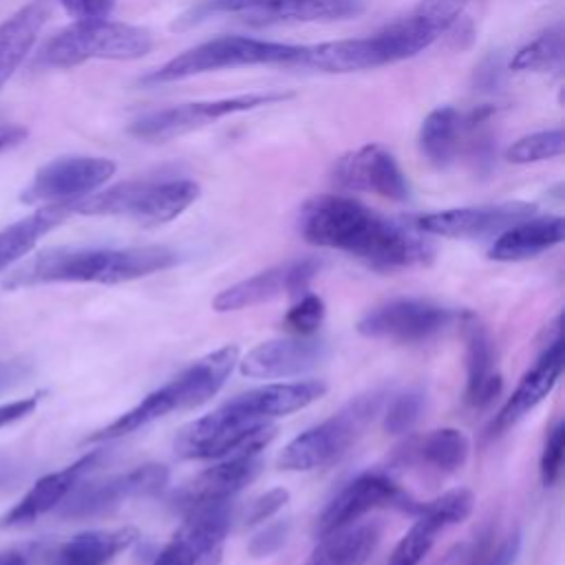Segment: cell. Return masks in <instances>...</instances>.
<instances>
[{
	"mask_svg": "<svg viewBox=\"0 0 565 565\" xmlns=\"http://www.w3.org/2000/svg\"><path fill=\"white\" fill-rule=\"evenodd\" d=\"M444 31L426 15L413 9L406 18L384 29L351 40H335L302 46L291 68H309L320 73H353L408 60L428 49Z\"/></svg>",
	"mask_w": 565,
	"mask_h": 565,
	"instance_id": "3",
	"label": "cell"
},
{
	"mask_svg": "<svg viewBox=\"0 0 565 565\" xmlns=\"http://www.w3.org/2000/svg\"><path fill=\"white\" fill-rule=\"evenodd\" d=\"M563 450H565V426L563 422H556L554 428L547 433L543 452H541V481L543 486H554L561 477V466H563Z\"/></svg>",
	"mask_w": 565,
	"mask_h": 565,
	"instance_id": "38",
	"label": "cell"
},
{
	"mask_svg": "<svg viewBox=\"0 0 565 565\" xmlns=\"http://www.w3.org/2000/svg\"><path fill=\"white\" fill-rule=\"evenodd\" d=\"M53 0H29L0 22V90L26 60L40 31L51 18Z\"/></svg>",
	"mask_w": 565,
	"mask_h": 565,
	"instance_id": "25",
	"label": "cell"
},
{
	"mask_svg": "<svg viewBox=\"0 0 565 565\" xmlns=\"http://www.w3.org/2000/svg\"><path fill=\"white\" fill-rule=\"evenodd\" d=\"M536 212L534 203L527 201H505L490 205L452 207L441 212L422 214L415 218L417 230L446 238H481L497 236L510 225L532 216Z\"/></svg>",
	"mask_w": 565,
	"mask_h": 565,
	"instance_id": "17",
	"label": "cell"
},
{
	"mask_svg": "<svg viewBox=\"0 0 565 565\" xmlns=\"http://www.w3.org/2000/svg\"><path fill=\"white\" fill-rule=\"evenodd\" d=\"M75 20H104L113 13L117 0H57Z\"/></svg>",
	"mask_w": 565,
	"mask_h": 565,
	"instance_id": "42",
	"label": "cell"
},
{
	"mask_svg": "<svg viewBox=\"0 0 565 565\" xmlns=\"http://www.w3.org/2000/svg\"><path fill=\"white\" fill-rule=\"evenodd\" d=\"M561 373H563V335L561 331H556L547 340V347L543 349L539 360L532 364V369H527V373L521 377L512 395L505 399V404L492 419L490 435L494 437L505 433L510 426L523 419L534 406H539L556 386Z\"/></svg>",
	"mask_w": 565,
	"mask_h": 565,
	"instance_id": "21",
	"label": "cell"
},
{
	"mask_svg": "<svg viewBox=\"0 0 565 565\" xmlns=\"http://www.w3.org/2000/svg\"><path fill=\"white\" fill-rule=\"evenodd\" d=\"M298 230L307 243L353 254L375 269H404L433 258L430 243L342 194L309 199L300 210Z\"/></svg>",
	"mask_w": 565,
	"mask_h": 565,
	"instance_id": "1",
	"label": "cell"
},
{
	"mask_svg": "<svg viewBox=\"0 0 565 565\" xmlns=\"http://www.w3.org/2000/svg\"><path fill=\"white\" fill-rule=\"evenodd\" d=\"M115 170V161L106 157H57L35 172L20 199L29 205H68L97 192Z\"/></svg>",
	"mask_w": 565,
	"mask_h": 565,
	"instance_id": "12",
	"label": "cell"
},
{
	"mask_svg": "<svg viewBox=\"0 0 565 565\" xmlns=\"http://www.w3.org/2000/svg\"><path fill=\"white\" fill-rule=\"evenodd\" d=\"M461 333L466 342V402L486 408L503 388V377L494 362V342L490 331L475 313H463Z\"/></svg>",
	"mask_w": 565,
	"mask_h": 565,
	"instance_id": "24",
	"label": "cell"
},
{
	"mask_svg": "<svg viewBox=\"0 0 565 565\" xmlns=\"http://www.w3.org/2000/svg\"><path fill=\"white\" fill-rule=\"evenodd\" d=\"M29 373L26 364L20 360H0V393L18 386Z\"/></svg>",
	"mask_w": 565,
	"mask_h": 565,
	"instance_id": "44",
	"label": "cell"
},
{
	"mask_svg": "<svg viewBox=\"0 0 565 565\" xmlns=\"http://www.w3.org/2000/svg\"><path fill=\"white\" fill-rule=\"evenodd\" d=\"M320 263L316 258H298L287 260L265 271H258L227 289H223L214 300L212 307L221 313L238 311L245 307H254L278 296H294L300 298L307 294L309 282L318 274Z\"/></svg>",
	"mask_w": 565,
	"mask_h": 565,
	"instance_id": "18",
	"label": "cell"
},
{
	"mask_svg": "<svg viewBox=\"0 0 565 565\" xmlns=\"http://www.w3.org/2000/svg\"><path fill=\"white\" fill-rule=\"evenodd\" d=\"M563 146H565V137L561 128L539 130L516 139L505 150V159L512 163H536V161H545L563 154Z\"/></svg>",
	"mask_w": 565,
	"mask_h": 565,
	"instance_id": "34",
	"label": "cell"
},
{
	"mask_svg": "<svg viewBox=\"0 0 565 565\" xmlns=\"http://www.w3.org/2000/svg\"><path fill=\"white\" fill-rule=\"evenodd\" d=\"M419 505V501L411 499V494L384 472H362L349 481L322 510L316 521V536H327L335 530L353 525L364 514L380 508H397L417 514Z\"/></svg>",
	"mask_w": 565,
	"mask_h": 565,
	"instance_id": "13",
	"label": "cell"
},
{
	"mask_svg": "<svg viewBox=\"0 0 565 565\" xmlns=\"http://www.w3.org/2000/svg\"><path fill=\"white\" fill-rule=\"evenodd\" d=\"M102 450H93L71 466L40 477L31 490L0 519V527H22L38 521L42 514L60 508V503L77 488L82 477L99 461Z\"/></svg>",
	"mask_w": 565,
	"mask_h": 565,
	"instance_id": "22",
	"label": "cell"
},
{
	"mask_svg": "<svg viewBox=\"0 0 565 565\" xmlns=\"http://www.w3.org/2000/svg\"><path fill=\"white\" fill-rule=\"evenodd\" d=\"M450 320L452 311L444 305L424 298H395L364 313L358 331L375 340L413 344L437 335Z\"/></svg>",
	"mask_w": 565,
	"mask_h": 565,
	"instance_id": "14",
	"label": "cell"
},
{
	"mask_svg": "<svg viewBox=\"0 0 565 565\" xmlns=\"http://www.w3.org/2000/svg\"><path fill=\"white\" fill-rule=\"evenodd\" d=\"M179 256L163 245L143 247H53L35 254L4 278L7 289L51 282L119 285L163 271Z\"/></svg>",
	"mask_w": 565,
	"mask_h": 565,
	"instance_id": "2",
	"label": "cell"
},
{
	"mask_svg": "<svg viewBox=\"0 0 565 565\" xmlns=\"http://www.w3.org/2000/svg\"><path fill=\"white\" fill-rule=\"evenodd\" d=\"M324 320V302L316 294H302L285 313V329L294 335H313Z\"/></svg>",
	"mask_w": 565,
	"mask_h": 565,
	"instance_id": "36",
	"label": "cell"
},
{
	"mask_svg": "<svg viewBox=\"0 0 565 565\" xmlns=\"http://www.w3.org/2000/svg\"><path fill=\"white\" fill-rule=\"evenodd\" d=\"M331 181L342 190L371 192L388 201L411 196L406 174L382 143H366L342 154L331 168Z\"/></svg>",
	"mask_w": 565,
	"mask_h": 565,
	"instance_id": "16",
	"label": "cell"
},
{
	"mask_svg": "<svg viewBox=\"0 0 565 565\" xmlns=\"http://www.w3.org/2000/svg\"><path fill=\"white\" fill-rule=\"evenodd\" d=\"M236 362H238V347L234 344L221 347L203 355L201 360L192 362L185 371H181L177 377H172L168 384L148 393L130 411L121 413L117 419H113L104 428L88 435V441L115 439V437L135 433L137 428L159 417H166L172 411H188L205 404L221 391V386L225 384Z\"/></svg>",
	"mask_w": 565,
	"mask_h": 565,
	"instance_id": "4",
	"label": "cell"
},
{
	"mask_svg": "<svg viewBox=\"0 0 565 565\" xmlns=\"http://www.w3.org/2000/svg\"><path fill=\"white\" fill-rule=\"evenodd\" d=\"M135 539L132 527L86 530L46 552L44 565H110Z\"/></svg>",
	"mask_w": 565,
	"mask_h": 565,
	"instance_id": "28",
	"label": "cell"
},
{
	"mask_svg": "<svg viewBox=\"0 0 565 565\" xmlns=\"http://www.w3.org/2000/svg\"><path fill=\"white\" fill-rule=\"evenodd\" d=\"M302 46L298 44H282L269 42L247 35H218L207 42H201L159 68L150 71L141 77V84H168L188 79L194 75L221 71V68H238V66H260V64H276V66H294Z\"/></svg>",
	"mask_w": 565,
	"mask_h": 565,
	"instance_id": "6",
	"label": "cell"
},
{
	"mask_svg": "<svg viewBox=\"0 0 565 565\" xmlns=\"http://www.w3.org/2000/svg\"><path fill=\"white\" fill-rule=\"evenodd\" d=\"M287 534H289V523L287 521H276V523H269L265 525L260 532H256L247 545L249 554L254 558H265V556H271L276 554L285 541H287Z\"/></svg>",
	"mask_w": 565,
	"mask_h": 565,
	"instance_id": "39",
	"label": "cell"
},
{
	"mask_svg": "<svg viewBox=\"0 0 565 565\" xmlns=\"http://www.w3.org/2000/svg\"><path fill=\"white\" fill-rule=\"evenodd\" d=\"M565 238V221L563 216H527L501 234H497L488 256L492 260L514 263L534 258Z\"/></svg>",
	"mask_w": 565,
	"mask_h": 565,
	"instance_id": "26",
	"label": "cell"
},
{
	"mask_svg": "<svg viewBox=\"0 0 565 565\" xmlns=\"http://www.w3.org/2000/svg\"><path fill=\"white\" fill-rule=\"evenodd\" d=\"M289 501V492L285 488H271L267 490L265 494L256 497L247 512H245V523L247 525H256V523H263L267 519H271L278 510L285 508V503Z\"/></svg>",
	"mask_w": 565,
	"mask_h": 565,
	"instance_id": "40",
	"label": "cell"
},
{
	"mask_svg": "<svg viewBox=\"0 0 565 565\" xmlns=\"http://www.w3.org/2000/svg\"><path fill=\"white\" fill-rule=\"evenodd\" d=\"M40 402V393L35 395H29V397H22V399H15V402H7V404H0V428L9 426V424H15L24 417H29L35 406Z\"/></svg>",
	"mask_w": 565,
	"mask_h": 565,
	"instance_id": "43",
	"label": "cell"
},
{
	"mask_svg": "<svg viewBox=\"0 0 565 565\" xmlns=\"http://www.w3.org/2000/svg\"><path fill=\"white\" fill-rule=\"evenodd\" d=\"M422 408H424V393L419 388L404 391L388 402L382 419V428L391 435H404L417 424Z\"/></svg>",
	"mask_w": 565,
	"mask_h": 565,
	"instance_id": "35",
	"label": "cell"
},
{
	"mask_svg": "<svg viewBox=\"0 0 565 565\" xmlns=\"http://www.w3.org/2000/svg\"><path fill=\"white\" fill-rule=\"evenodd\" d=\"M475 508V494L466 488L448 490L433 501H426L417 510V519L411 530L399 539L386 565H419L430 547L435 545V536L470 516Z\"/></svg>",
	"mask_w": 565,
	"mask_h": 565,
	"instance_id": "19",
	"label": "cell"
},
{
	"mask_svg": "<svg viewBox=\"0 0 565 565\" xmlns=\"http://www.w3.org/2000/svg\"><path fill=\"white\" fill-rule=\"evenodd\" d=\"M33 556H35L33 550H20V547L2 550L0 552V565H31Z\"/></svg>",
	"mask_w": 565,
	"mask_h": 565,
	"instance_id": "46",
	"label": "cell"
},
{
	"mask_svg": "<svg viewBox=\"0 0 565 565\" xmlns=\"http://www.w3.org/2000/svg\"><path fill=\"white\" fill-rule=\"evenodd\" d=\"M521 550L519 530L505 534L497 545L492 539H483L468 565H512Z\"/></svg>",
	"mask_w": 565,
	"mask_h": 565,
	"instance_id": "37",
	"label": "cell"
},
{
	"mask_svg": "<svg viewBox=\"0 0 565 565\" xmlns=\"http://www.w3.org/2000/svg\"><path fill=\"white\" fill-rule=\"evenodd\" d=\"M26 128L15 124H0V152L20 146L26 139Z\"/></svg>",
	"mask_w": 565,
	"mask_h": 565,
	"instance_id": "45",
	"label": "cell"
},
{
	"mask_svg": "<svg viewBox=\"0 0 565 565\" xmlns=\"http://www.w3.org/2000/svg\"><path fill=\"white\" fill-rule=\"evenodd\" d=\"M408 457L439 472H455L468 461L470 441L457 428H437L408 444Z\"/></svg>",
	"mask_w": 565,
	"mask_h": 565,
	"instance_id": "32",
	"label": "cell"
},
{
	"mask_svg": "<svg viewBox=\"0 0 565 565\" xmlns=\"http://www.w3.org/2000/svg\"><path fill=\"white\" fill-rule=\"evenodd\" d=\"M71 216L66 205H42L33 214L0 230V271L26 256L35 243Z\"/></svg>",
	"mask_w": 565,
	"mask_h": 565,
	"instance_id": "30",
	"label": "cell"
},
{
	"mask_svg": "<svg viewBox=\"0 0 565 565\" xmlns=\"http://www.w3.org/2000/svg\"><path fill=\"white\" fill-rule=\"evenodd\" d=\"M377 523H353L320 536L305 565H364L380 543Z\"/></svg>",
	"mask_w": 565,
	"mask_h": 565,
	"instance_id": "29",
	"label": "cell"
},
{
	"mask_svg": "<svg viewBox=\"0 0 565 565\" xmlns=\"http://www.w3.org/2000/svg\"><path fill=\"white\" fill-rule=\"evenodd\" d=\"M563 60V29L554 24L521 46L510 60V68L519 73H545Z\"/></svg>",
	"mask_w": 565,
	"mask_h": 565,
	"instance_id": "33",
	"label": "cell"
},
{
	"mask_svg": "<svg viewBox=\"0 0 565 565\" xmlns=\"http://www.w3.org/2000/svg\"><path fill=\"white\" fill-rule=\"evenodd\" d=\"M327 393V384L322 380H298V382H276L252 388L232 397V402L245 413L271 422L274 417H282L296 411L307 408L318 402Z\"/></svg>",
	"mask_w": 565,
	"mask_h": 565,
	"instance_id": "27",
	"label": "cell"
},
{
	"mask_svg": "<svg viewBox=\"0 0 565 565\" xmlns=\"http://www.w3.org/2000/svg\"><path fill=\"white\" fill-rule=\"evenodd\" d=\"M152 33L143 26L104 20H75L42 49V64L71 68L88 60H139L152 51Z\"/></svg>",
	"mask_w": 565,
	"mask_h": 565,
	"instance_id": "9",
	"label": "cell"
},
{
	"mask_svg": "<svg viewBox=\"0 0 565 565\" xmlns=\"http://www.w3.org/2000/svg\"><path fill=\"white\" fill-rule=\"evenodd\" d=\"M152 565H199V556L194 554L190 543L177 532L154 556Z\"/></svg>",
	"mask_w": 565,
	"mask_h": 565,
	"instance_id": "41",
	"label": "cell"
},
{
	"mask_svg": "<svg viewBox=\"0 0 565 565\" xmlns=\"http://www.w3.org/2000/svg\"><path fill=\"white\" fill-rule=\"evenodd\" d=\"M258 455L260 452L218 459V463H214L212 468L196 475L179 492L177 505L185 512V510H190L194 505H203V503L232 501L234 494H238L245 486H249L258 477V472L263 468V461Z\"/></svg>",
	"mask_w": 565,
	"mask_h": 565,
	"instance_id": "23",
	"label": "cell"
},
{
	"mask_svg": "<svg viewBox=\"0 0 565 565\" xmlns=\"http://www.w3.org/2000/svg\"><path fill=\"white\" fill-rule=\"evenodd\" d=\"M201 194L190 179H139L124 181L68 203L71 214L124 216L146 227H157L181 216Z\"/></svg>",
	"mask_w": 565,
	"mask_h": 565,
	"instance_id": "5",
	"label": "cell"
},
{
	"mask_svg": "<svg viewBox=\"0 0 565 565\" xmlns=\"http://www.w3.org/2000/svg\"><path fill=\"white\" fill-rule=\"evenodd\" d=\"M364 11L362 0H199L183 11L174 29H188L214 18H230L249 26L335 22Z\"/></svg>",
	"mask_w": 565,
	"mask_h": 565,
	"instance_id": "7",
	"label": "cell"
},
{
	"mask_svg": "<svg viewBox=\"0 0 565 565\" xmlns=\"http://www.w3.org/2000/svg\"><path fill=\"white\" fill-rule=\"evenodd\" d=\"M168 483V468L143 463L124 475H115L82 488H75L60 505L64 519H93L106 514L128 499L157 494Z\"/></svg>",
	"mask_w": 565,
	"mask_h": 565,
	"instance_id": "15",
	"label": "cell"
},
{
	"mask_svg": "<svg viewBox=\"0 0 565 565\" xmlns=\"http://www.w3.org/2000/svg\"><path fill=\"white\" fill-rule=\"evenodd\" d=\"M276 437V426L263 422L232 399L216 411L185 424L174 437V450L183 459H227L260 452Z\"/></svg>",
	"mask_w": 565,
	"mask_h": 565,
	"instance_id": "10",
	"label": "cell"
},
{
	"mask_svg": "<svg viewBox=\"0 0 565 565\" xmlns=\"http://www.w3.org/2000/svg\"><path fill=\"white\" fill-rule=\"evenodd\" d=\"M324 355V342L313 335L274 338L249 349L247 355L238 362V369L243 375L254 380L291 377L313 369Z\"/></svg>",
	"mask_w": 565,
	"mask_h": 565,
	"instance_id": "20",
	"label": "cell"
},
{
	"mask_svg": "<svg viewBox=\"0 0 565 565\" xmlns=\"http://www.w3.org/2000/svg\"><path fill=\"white\" fill-rule=\"evenodd\" d=\"M384 404L382 391L358 395L324 422L294 437L278 455L282 470H316L342 459L360 439L364 428L375 419Z\"/></svg>",
	"mask_w": 565,
	"mask_h": 565,
	"instance_id": "8",
	"label": "cell"
},
{
	"mask_svg": "<svg viewBox=\"0 0 565 565\" xmlns=\"http://www.w3.org/2000/svg\"><path fill=\"white\" fill-rule=\"evenodd\" d=\"M463 132V115L452 106H437L419 126V152L437 168L452 163Z\"/></svg>",
	"mask_w": 565,
	"mask_h": 565,
	"instance_id": "31",
	"label": "cell"
},
{
	"mask_svg": "<svg viewBox=\"0 0 565 565\" xmlns=\"http://www.w3.org/2000/svg\"><path fill=\"white\" fill-rule=\"evenodd\" d=\"M294 97L285 90H265V93H245L234 97H221V99H203V102H190V104H177L159 110H150L141 117H137L128 132L141 141H168L181 135H188L192 130H199L207 124H214L227 115L247 113L260 106H269L276 102H285Z\"/></svg>",
	"mask_w": 565,
	"mask_h": 565,
	"instance_id": "11",
	"label": "cell"
}]
</instances>
